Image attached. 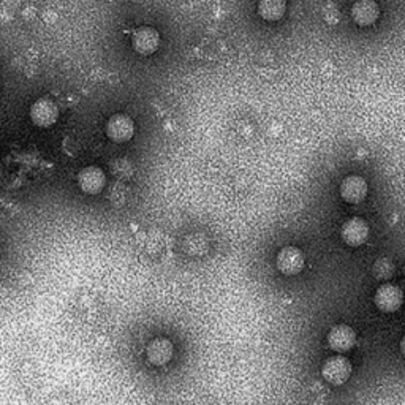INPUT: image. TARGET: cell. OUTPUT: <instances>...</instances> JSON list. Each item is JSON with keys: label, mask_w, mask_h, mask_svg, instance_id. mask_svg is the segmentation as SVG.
Listing matches in <instances>:
<instances>
[{"label": "cell", "mask_w": 405, "mask_h": 405, "mask_svg": "<svg viewBox=\"0 0 405 405\" xmlns=\"http://www.w3.org/2000/svg\"><path fill=\"white\" fill-rule=\"evenodd\" d=\"M322 375L330 385H344L352 375V362L345 357H342V354H336V357H331L325 361L322 367Z\"/></svg>", "instance_id": "cell-1"}, {"label": "cell", "mask_w": 405, "mask_h": 405, "mask_svg": "<svg viewBox=\"0 0 405 405\" xmlns=\"http://www.w3.org/2000/svg\"><path fill=\"white\" fill-rule=\"evenodd\" d=\"M29 116L35 125L46 129V127L56 124V120L59 117V110L49 98H38L37 102L32 103Z\"/></svg>", "instance_id": "cell-5"}, {"label": "cell", "mask_w": 405, "mask_h": 405, "mask_svg": "<svg viewBox=\"0 0 405 405\" xmlns=\"http://www.w3.org/2000/svg\"><path fill=\"white\" fill-rule=\"evenodd\" d=\"M340 236H342V241L347 246L359 247L364 244L369 238V225L364 219L352 217L342 225Z\"/></svg>", "instance_id": "cell-7"}, {"label": "cell", "mask_w": 405, "mask_h": 405, "mask_svg": "<svg viewBox=\"0 0 405 405\" xmlns=\"http://www.w3.org/2000/svg\"><path fill=\"white\" fill-rule=\"evenodd\" d=\"M275 265L283 275H296L304 269L305 265L304 253L301 248H298L295 246H287L280 248L279 253H277Z\"/></svg>", "instance_id": "cell-2"}, {"label": "cell", "mask_w": 405, "mask_h": 405, "mask_svg": "<svg viewBox=\"0 0 405 405\" xmlns=\"http://www.w3.org/2000/svg\"><path fill=\"white\" fill-rule=\"evenodd\" d=\"M328 345L336 353H347L357 344V332L348 325H336L328 332Z\"/></svg>", "instance_id": "cell-6"}, {"label": "cell", "mask_w": 405, "mask_h": 405, "mask_svg": "<svg viewBox=\"0 0 405 405\" xmlns=\"http://www.w3.org/2000/svg\"><path fill=\"white\" fill-rule=\"evenodd\" d=\"M374 274L383 280L389 279L394 274V263L388 258H380L374 265Z\"/></svg>", "instance_id": "cell-14"}, {"label": "cell", "mask_w": 405, "mask_h": 405, "mask_svg": "<svg viewBox=\"0 0 405 405\" xmlns=\"http://www.w3.org/2000/svg\"><path fill=\"white\" fill-rule=\"evenodd\" d=\"M173 352H174L173 344L169 342L168 339H163V337L154 339L152 342H149L146 348L147 361L157 367L168 364V362L173 358Z\"/></svg>", "instance_id": "cell-11"}, {"label": "cell", "mask_w": 405, "mask_h": 405, "mask_svg": "<svg viewBox=\"0 0 405 405\" xmlns=\"http://www.w3.org/2000/svg\"><path fill=\"white\" fill-rule=\"evenodd\" d=\"M401 353L404 354V358H405V336L401 340Z\"/></svg>", "instance_id": "cell-16"}, {"label": "cell", "mask_w": 405, "mask_h": 405, "mask_svg": "<svg viewBox=\"0 0 405 405\" xmlns=\"http://www.w3.org/2000/svg\"><path fill=\"white\" fill-rule=\"evenodd\" d=\"M323 13H325V19L328 21L330 24H336L337 21H339V10H337L336 6H334L332 4L326 5V6H325V10H323Z\"/></svg>", "instance_id": "cell-15"}, {"label": "cell", "mask_w": 405, "mask_h": 405, "mask_svg": "<svg viewBox=\"0 0 405 405\" xmlns=\"http://www.w3.org/2000/svg\"><path fill=\"white\" fill-rule=\"evenodd\" d=\"M78 187L88 195H98L106 186V176L102 168L86 167L78 173Z\"/></svg>", "instance_id": "cell-8"}, {"label": "cell", "mask_w": 405, "mask_h": 405, "mask_svg": "<svg viewBox=\"0 0 405 405\" xmlns=\"http://www.w3.org/2000/svg\"><path fill=\"white\" fill-rule=\"evenodd\" d=\"M374 303L377 305V309L385 312V314H391V312L401 309V305L404 303V293L399 287L394 285V283L386 282L377 288L374 295Z\"/></svg>", "instance_id": "cell-3"}, {"label": "cell", "mask_w": 405, "mask_h": 405, "mask_svg": "<svg viewBox=\"0 0 405 405\" xmlns=\"http://www.w3.org/2000/svg\"><path fill=\"white\" fill-rule=\"evenodd\" d=\"M106 135L112 141V143L122 144L130 141L135 135V124L132 117L122 112H117V115H112L108 122H106Z\"/></svg>", "instance_id": "cell-4"}, {"label": "cell", "mask_w": 405, "mask_h": 405, "mask_svg": "<svg viewBox=\"0 0 405 405\" xmlns=\"http://www.w3.org/2000/svg\"><path fill=\"white\" fill-rule=\"evenodd\" d=\"M379 16L380 9L375 0H358L352 6V18L358 26H372Z\"/></svg>", "instance_id": "cell-12"}, {"label": "cell", "mask_w": 405, "mask_h": 405, "mask_svg": "<svg viewBox=\"0 0 405 405\" xmlns=\"http://www.w3.org/2000/svg\"><path fill=\"white\" fill-rule=\"evenodd\" d=\"M367 182L361 176H347L340 184V196L342 200L350 204H358L364 201L367 196Z\"/></svg>", "instance_id": "cell-10"}, {"label": "cell", "mask_w": 405, "mask_h": 405, "mask_svg": "<svg viewBox=\"0 0 405 405\" xmlns=\"http://www.w3.org/2000/svg\"><path fill=\"white\" fill-rule=\"evenodd\" d=\"M133 49L141 56H151L160 45V35L152 27H140L132 37Z\"/></svg>", "instance_id": "cell-9"}, {"label": "cell", "mask_w": 405, "mask_h": 405, "mask_svg": "<svg viewBox=\"0 0 405 405\" xmlns=\"http://www.w3.org/2000/svg\"><path fill=\"white\" fill-rule=\"evenodd\" d=\"M287 2L285 0H260L258 15L266 21H279L285 15Z\"/></svg>", "instance_id": "cell-13"}]
</instances>
